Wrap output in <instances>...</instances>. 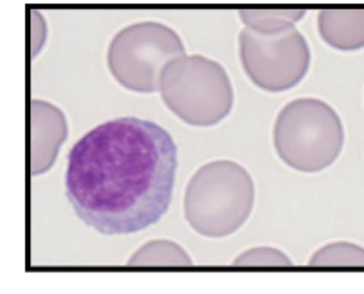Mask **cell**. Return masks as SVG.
Segmentation results:
<instances>
[{"instance_id": "obj_12", "label": "cell", "mask_w": 364, "mask_h": 294, "mask_svg": "<svg viewBox=\"0 0 364 294\" xmlns=\"http://www.w3.org/2000/svg\"><path fill=\"white\" fill-rule=\"evenodd\" d=\"M233 266L235 268H291L293 262L280 249L260 246V248H252L237 256Z\"/></svg>"}, {"instance_id": "obj_5", "label": "cell", "mask_w": 364, "mask_h": 294, "mask_svg": "<svg viewBox=\"0 0 364 294\" xmlns=\"http://www.w3.org/2000/svg\"><path fill=\"white\" fill-rule=\"evenodd\" d=\"M185 56L178 33L166 23L140 22L115 34L108 47V68L126 90L153 94L160 90L161 72Z\"/></svg>"}, {"instance_id": "obj_2", "label": "cell", "mask_w": 364, "mask_h": 294, "mask_svg": "<svg viewBox=\"0 0 364 294\" xmlns=\"http://www.w3.org/2000/svg\"><path fill=\"white\" fill-rule=\"evenodd\" d=\"M255 205V183L245 167L232 160L205 163L185 190L187 223L203 237H226L248 221Z\"/></svg>"}, {"instance_id": "obj_8", "label": "cell", "mask_w": 364, "mask_h": 294, "mask_svg": "<svg viewBox=\"0 0 364 294\" xmlns=\"http://www.w3.org/2000/svg\"><path fill=\"white\" fill-rule=\"evenodd\" d=\"M319 36L338 50L364 47V9H321L318 16Z\"/></svg>"}, {"instance_id": "obj_10", "label": "cell", "mask_w": 364, "mask_h": 294, "mask_svg": "<svg viewBox=\"0 0 364 294\" xmlns=\"http://www.w3.org/2000/svg\"><path fill=\"white\" fill-rule=\"evenodd\" d=\"M240 20L248 29L259 33H278L294 27L305 16L304 9H240Z\"/></svg>"}, {"instance_id": "obj_11", "label": "cell", "mask_w": 364, "mask_h": 294, "mask_svg": "<svg viewBox=\"0 0 364 294\" xmlns=\"http://www.w3.org/2000/svg\"><path fill=\"white\" fill-rule=\"evenodd\" d=\"M312 268H364V248L353 242H332L311 256Z\"/></svg>"}, {"instance_id": "obj_4", "label": "cell", "mask_w": 364, "mask_h": 294, "mask_svg": "<svg viewBox=\"0 0 364 294\" xmlns=\"http://www.w3.org/2000/svg\"><path fill=\"white\" fill-rule=\"evenodd\" d=\"M160 95L180 121L208 128L226 119L233 106V88L225 67L205 56L171 61L160 77Z\"/></svg>"}, {"instance_id": "obj_7", "label": "cell", "mask_w": 364, "mask_h": 294, "mask_svg": "<svg viewBox=\"0 0 364 294\" xmlns=\"http://www.w3.org/2000/svg\"><path fill=\"white\" fill-rule=\"evenodd\" d=\"M67 117L58 106L33 99L31 101V173H47L54 165L67 138Z\"/></svg>"}, {"instance_id": "obj_3", "label": "cell", "mask_w": 364, "mask_h": 294, "mask_svg": "<svg viewBox=\"0 0 364 294\" xmlns=\"http://www.w3.org/2000/svg\"><path fill=\"white\" fill-rule=\"evenodd\" d=\"M345 133L339 115L319 99H296L280 109L273 143L286 165L301 173L327 169L341 155Z\"/></svg>"}, {"instance_id": "obj_6", "label": "cell", "mask_w": 364, "mask_h": 294, "mask_svg": "<svg viewBox=\"0 0 364 294\" xmlns=\"http://www.w3.org/2000/svg\"><path fill=\"white\" fill-rule=\"evenodd\" d=\"M239 54L250 81L273 94L301 83L311 67L307 40L294 27L278 33H259L246 27L239 34Z\"/></svg>"}, {"instance_id": "obj_9", "label": "cell", "mask_w": 364, "mask_h": 294, "mask_svg": "<svg viewBox=\"0 0 364 294\" xmlns=\"http://www.w3.org/2000/svg\"><path fill=\"white\" fill-rule=\"evenodd\" d=\"M129 268H191L192 258L180 244L167 239L149 241L128 261Z\"/></svg>"}, {"instance_id": "obj_1", "label": "cell", "mask_w": 364, "mask_h": 294, "mask_svg": "<svg viewBox=\"0 0 364 294\" xmlns=\"http://www.w3.org/2000/svg\"><path fill=\"white\" fill-rule=\"evenodd\" d=\"M176 169L178 147L166 129L113 119L72 147L65 190L75 215L99 234H135L169 210Z\"/></svg>"}]
</instances>
